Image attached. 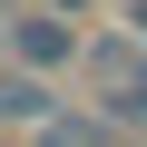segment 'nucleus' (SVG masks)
<instances>
[{
  "instance_id": "1",
  "label": "nucleus",
  "mask_w": 147,
  "mask_h": 147,
  "mask_svg": "<svg viewBox=\"0 0 147 147\" xmlns=\"http://www.w3.org/2000/svg\"><path fill=\"white\" fill-rule=\"evenodd\" d=\"M79 69H88V108L118 118V127L137 137V127H147V39H127V30H88Z\"/></svg>"
},
{
  "instance_id": "2",
  "label": "nucleus",
  "mask_w": 147,
  "mask_h": 147,
  "mask_svg": "<svg viewBox=\"0 0 147 147\" xmlns=\"http://www.w3.org/2000/svg\"><path fill=\"white\" fill-rule=\"evenodd\" d=\"M0 39H10V69H30V79H59V69H79V49H88V30L30 10V0H0Z\"/></svg>"
},
{
  "instance_id": "3",
  "label": "nucleus",
  "mask_w": 147,
  "mask_h": 147,
  "mask_svg": "<svg viewBox=\"0 0 147 147\" xmlns=\"http://www.w3.org/2000/svg\"><path fill=\"white\" fill-rule=\"evenodd\" d=\"M59 108H69V98H59L49 79H30V69H0V127H30V137H39Z\"/></svg>"
},
{
  "instance_id": "4",
  "label": "nucleus",
  "mask_w": 147,
  "mask_h": 147,
  "mask_svg": "<svg viewBox=\"0 0 147 147\" xmlns=\"http://www.w3.org/2000/svg\"><path fill=\"white\" fill-rule=\"evenodd\" d=\"M30 147H127V127H118V118H98V108H59Z\"/></svg>"
},
{
  "instance_id": "5",
  "label": "nucleus",
  "mask_w": 147,
  "mask_h": 147,
  "mask_svg": "<svg viewBox=\"0 0 147 147\" xmlns=\"http://www.w3.org/2000/svg\"><path fill=\"white\" fill-rule=\"evenodd\" d=\"M30 10H49V20H69V30H88V20H98V0H30Z\"/></svg>"
},
{
  "instance_id": "6",
  "label": "nucleus",
  "mask_w": 147,
  "mask_h": 147,
  "mask_svg": "<svg viewBox=\"0 0 147 147\" xmlns=\"http://www.w3.org/2000/svg\"><path fill=\"white\" fill-rule=\"evenodd\" d=\"M0 69H10V39H0Z\"/></svg>"
}]
</instances>
